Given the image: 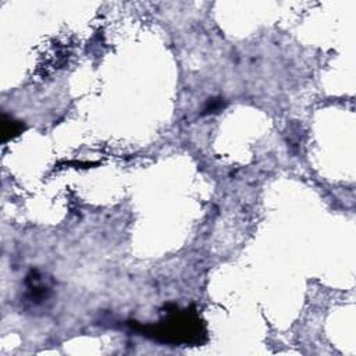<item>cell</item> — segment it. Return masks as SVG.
Segmentation results:
<instances>
[{"mask_svg":"<svg viewBox=\"0 0 356 356\" xmlns=\"http://www.w3.org/2000/svg\"><path fill=\"white\" fill-rule=\"evenodd\" d=\"M20 131H21L20 121H14L13 119H7L6 116H3V141L17 135Z\"/></svg>","mask_w":356,"mask_h":356,"instance_id":"cell-1","label":"cell"}]
</instances>
